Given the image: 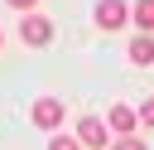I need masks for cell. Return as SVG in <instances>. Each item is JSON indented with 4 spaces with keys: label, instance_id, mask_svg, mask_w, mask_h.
<instances>
[{
    "label": "cell",
    "instance_id": "3957f363",
    "mask_svg": "<svg viewBox=\"0 0 154 150\" xmlns=\"http://www.w3.org/2000/svg\"><path fill=\"white\" fill-rule=\"evenodd\" d=\"M77 140H82V145H91V150L116 145V140H111V126H106L101 116H82V121H77Z\"/></svg>",
    "mask_w": 154,
    "mask_h": 150
},
{
    "label": "cell",
    "instance_id": "7c38bea8",
    "mask_svg": "<svg viewBox=\"0 0 154 150\" xmlns=\"http://www.w3.org/2000/svg\"><path fill=\"white\" fill-rule=\"evenodd\" d=\"M0 44H5V34H0Z\"/></svg>",
    "mask_w": 154,
    "mask_h": 150
},
{
    "label": "cell",
    "instance_id": "52a82bcc",
    "mask_svg": "<svg viewBox=\"0 0 154 150\" xmlns=\"http://www.w3.org/2000/svg\"><path fill=\"white\" fill-rule=\"evenodd\" d=\"M130 19L140 24V34H154V0H135V15Z\"/></svg>",
    "mask_w": 154,
    "mask_h": 150
},
{
    "label": "cell",
    "instance_id": "6da1fadb",
    "mask_svg": "<svg viewBox=\"0 0 154 150\" xmlns=\"http://www.w3.org/2000/svg\"><path fill=\"white\" fill-rule=\"evenodd\" d=\"M19 39H24L29 48H48V44H53V19H43V15H24V19H19Z\"/></svg>",
    "mask_w": 154,
    "mask_h": 150
},
{
    "label": "cell",
    "instance_id": "30bf717a",
    "mask_svg": "<svg viewBox=\"0 0 154 150\" xmlns=\"http://www.w3.org/2000/svg\"><path fill=\"white\" fill-rule=\"evenodd\" d=\"M140 126H149V131H154V102H144V106H140Z\"/></svg>",
    "mask_w": 154,
    "mask_h": 150
},
{
    "label": "cell",
    "instance_id": "7a4b0ae2",
    "mask_svg": "<svg viewBox=\"0 0 154 150\" xmlns=\"http://www.w3.org/2000/svg\"><path fill=\"white\" fill-rule=\"evenodd\" d=\"M29 116H34V126H38V131H58V126H63V116H67V106H63L58 97H38V102L29 106Z\"/></svg>",
    "mask_w": 154,
    "mask_h": 150
},
{
    "label": "cell",
    "instance_id": "ba28073f",
    "mask_svg": "<svg viewBox=\"0 0 154 150\" xmlns=\"http://www.w3.org/2000/svg\"><path fill=\"white\" fill-rule=\"evenodd\" d=\"M48 150H82V140H72V135H53Z\"/></svg>",
    "mask_w": 154,
    "mask_h": 150
},
{
    "label": "cell",
    "instance_id": "5b68a950",
    "mask_svg": "<svg viewBox=\"0 0 154 150\" xmlns=\"http://www.w3.org/2000/svg\"><path fill=\"white\" fill-rule=\"evenodd\" d=\"M106 126H111L116 135H130V131L140 126V111H130V106H120V102H111V111H106Z\"/></svg>",
    "mask_w": 154,
    "mask_h": 150
},
{
    "label": "cell",
    "instance_id": "277c9868",
    "mask_svg": "<svg viewBox=\"0 0 154 150\" xmlns=\"http://www.w3.org/2000/svg\"><path fill=\"white\" fill-rule=\"evenodd\" d=\"M130 5L125 0H96V24L101 29H120V24H130Z\"/></svg>",
    "mask_w": 154,
    "mask_h": 150
},
{
    "label": "cell",
    "instance_id": "8992f818",
    "mask_svg": "<svg viewBox=\"0 0 154 150\" xmlns=\"http://www.w3.org/2000/svg\"><path fill=\"white\" fill-rule=\"evenodd\" d=\"M125 58H130L135 68H149V63H154V34H135L130 48H125Z\"/></svg>",
    "mask_w": 154,
    "mask_h": 150
},
{
    "label": "cell",
    "instance_id": "9c48e42d",
    "mask_svg": "<svg viewBox=\"0 0 154 150\" xmlns=\"http://www.w3.org/2000/svg\"><path fill=\"white\" fill-rule=\"evenodd\" d=\"M111 150H149V145H144V140H135V135H120Z\"/></svg>",
    "mask_w": 154,
    "mask_h": 150
},
{
    "label": "cell",
    "instance_id": "8fae6325",
    "mask_svg": "<svg viewBox=\"0 0 154 150\" xmlns=\"http://www.w3.org/2000/svg\"><path fill=\"white\" fill-rule=\"evenodd\" d=\"M5 5H14V10H24V15H34V5H38V0H5Z\"/></svg>",
    "mask_w": 154,
    "mask_h": 150
}]
</instances>
